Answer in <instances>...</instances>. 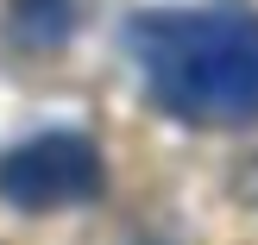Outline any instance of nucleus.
Here are the masks:
<instances>
[{
  "mask_svg": "<svg viewBox=\"0 0 258 245\" xmlns=\"http://www.w3.org/2000/svg\"><path fill=\"white\" fill-rule=\"evenodd\" d=\"M126 50L170 120L252 126L258 120V13L239 0L214 7H145L126 25Z\"/></svg>",
  "mask_w": 258,
  "mask_h": 245,
  "instance_id": "f257e3e1",
  "label": "nucleus"
},
{
  "mask_svg": "<svg viewBox=\"0 0 258 245\" xmlns=\"http://www.w3.org/2000/svg\"><path fill=\"white\" fill-rule=\"evenodd\" d=\"M101 189H107V164H101V145L82 132H32L0 157V201L19 214L82 208Z\"/></svg>",
  "mask_w": 258,
  "mask_h": 245,
  "instance_id": "f03ea898",
  "label": "nucleus"
},
{
  "mask_svg": "<svg viewBox=\"0 0 258 245\" xmlns=\"http://www.w3.org/2000/svg\"><path fill=\"white\" fill-rule=\"evenodd\" d=\"M82 7L88 0H7V32L25 50H57L82 32Z\"/></svg>",
  "mask_w": 258,
  "mask_h": 245,
  "instance_id": "7ed1b4c3",
  "label": "nucleus"
}]
</instances>
